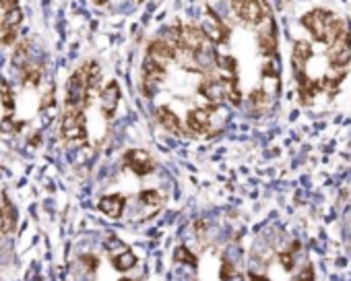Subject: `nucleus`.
<instances>
[{
    "label": "nucleus",
    "instance_id": "obj_8",
    "mask_svg": "<svg viewBox=\"0 0 351 281\" xmlns=\"http://www.w3.org/2000/svg\"><path fill=\"white\" fill-rule=\"evenodd\" d=\"M201 27H203V32H205V36H207V40L211 44H226L230 40V34H232L230 25L211 9H207Z\"/></svg>",
    "mask_w": 351,
    "mask_h": 281
},
{
    "label": "nucleus",
    "instance_id": "obj_18",
    "mask_svg": "<svg viewBox=\"0 0 351 281\" xmlns=\"http://www.w3.org/2000/svg\"><path fill=\"white\" fill-rule=\"evenodd\" d=\"M17 228V209L15 205L5 197L3 207H0V232L3 234H11Z\"/></svg>",
    "mask_w": 351,
    "mask_h": 281
},
{
    "label": "nucleus",
    "instance_id": "obj_3",
    "mask_svg": "<svg viewBox=\"0 0 351 281\" xmlns=\"http://www.w3.org/2000/svg\"><path fill=\"white\" fill-rule=\"evenodd\" d=\"M167 77V66L145 56L143 60V75H141V89L145 97H153L155 91L159 89V85L165 81Z\"/></svg>",
    "mask_w": 351,
    "mask_h": 281
},
{
    "label": "nucleus",
    "instance_id": "obj_10",
    "mask_svg": "<svg viewBox=\"0 0 351 281\" xmlns=\"http://www.w3.org/2000/svg\"><path fill=\"white\" fill-rule=\"evenodd\" d=\"M326 60H328L330 66H349V60H351V36H349V29L343 32L332 44H328Z\"/></svg>",
    "mask_w": 351,
    "mask_h": 281
},
{
    "label": "nucleus",
    "instance_id": "obj_20",
    "mask_svg": "<svg viewBox=\"0 0 351 281\" xmlns=\"http://www.w3.org/2000/svg\"><path fill=\"white\" fill-rule=\"evenodd\" d=\"M298 248H300V242L295 240V242H291L289 248H285V250L279 252V260H281V265H283L285 271H291L293 269V256H295Z\"/></svg>",
    "mask_w": 351,
    "mask_h": 281
},
{
    "label": "nucleus",
    "instance_id": "obj_16",
    "mask_svg": "<svg viewBox=\"0 0 351 281\" xmlns=\"http://www.w3.org/2000/svg\"><path fill=\"white\" fill-rule=\"evenodd\" d=\"M314 58V50L310 42H295L293 44V54H291V64H293V75H304L308 73V62Z\"/></svg>",
    "mask_w": 351,
    "mask_h": 281
},
{
    "label": "nucleus",
    "instance_id": "obj_22",
    "mask_svg": "<svg viewBox=\"0 0 351 281\" xmlns=\"http://www.w3.org/2000/svg\"><path fill=\"white\" fill-rule=\"evenodd\" d=\"M176 260H178V262H186L189 267L197 269V256L186 246H180L178 250H176Z\"/></svg>",
    "mask_w": 351,
    "mask_h": 281
},
{
    "label": "nucleus",
    "instance_id": "obj_5",
    "mask_svg": "<svg viewBox=\"0 0 351 281\" xmlns=\"http://www.w3.org/2000/svg\"><path fill=\"white\" fill-rule=\"evenodd\" d=\"M199 93L207 101V106L213 108V110H217L228 99V87L215 73L205 75V79L199 83Z\"/></svg>",
    "mask_w": 351,
    "mask_h": 281
},
{
    "label": "nucleus",
    "instance_id": "obj_23",
    "mask_svg": "<svg viewBox=\"0 0 351 281\" xmlns=\"http://www.w3.org/2000/svg\"><path fill=\"white\" fill-rule=\"evenodd\" d=\"M293 281H314V267L308 262V265H304L302 267V271L295 275V279Z\"/></svg>",
    "mask_w": 351,
    "mask_h": 281
},
{
    "label": "nucleus",
    "instance_id": "obj_7",
    "mask_svg": "<svg viewBox=\"0 0 351 281\" xmlns=\"http://www.w3.org/2000/svg\"><path fill=\"white\" fill-rule=\"evenodd\" d=\"M213 108L209 106H199V108H193L189 114H186V128L189 132L197 134V136H205V134H211L213 132Z\"/></svg>",
    "mask_w": 351,
    "mask_h": 281
},
{
    "label": "nucleus",
    "instance_id": "obj_11",
    "mask_svg": "<svg viewBox=\"0 0 351 281\" xmlns=\"http://www.w3.org/2000/svg\"><path fill=\"white\" fill-rule=\"evenodd\" d=\"M256 29H258L256 42H258L261 52H263L265 56L277 54V44H279V40H277V25H275L273 17L267 15V17L256 25Z\"/></svg>",
    "mask_w": 351,
    "mask_h": 281
},
{
    "label": "nucleus",
    "instance_id": "obj_13",
    "mask_svg": "<svg viewBox=\"0 0 351 281\" xmlns=\"http://www.w3.org/2000/svg\"><path fill=\"white\" fill-rule=\"evenodd\" d=\"M178 54H180V50L165 38H157V40L149 42V46H147V56L161 62V64H165V66L178 58Z\"/></svg>",
    "mask_w": 351,
    "mask_h": 281
},
{
    "label": "nucleus",
    "instance_id": "obj_21",
    "mask_svg": "<svg viewBox=\"0 0 351 281\" xmlns=\"http://www.w3.org/2000/svg\"><path fill=\"white\" fill-rule=\"evenodd\" d=\"M221 281H244L242 279V275L238 273V269L228 260V258H223V262H221Z\"/></svg>",
    "mask_w": 351,
    "mask_h": 281
},
{
    "label": "nucleus",
    "instance_id": "obj_24",
    "mask_svg": "<svg viewBox=\"0 0 351 281\" xmlns=\"http://www.w3.org/2000/svg\"><path fill=\"white\" fill-rule=\"evenodd\" d=\"M13 9H19V0H0V13H9Z\"/></svg>",
    "mask_w": 351,
    "mask_h": 281
},
{
    "label": "nucleus",
    "instance_id": "obj_2",
    "mask_svg": "<svg viewBox=\"0 0 351 281\" xmlns=\"http://www.w3.org/2000/svg\"><path fill=\"white\" fill-rule=\"evenodd\" d=\"M60 136L71 145H81L87 140L85 110H64L60 120Z\"/></svg>",
    "mask_w": 351,
    "mask_h": 281
},
{
    "label": "nucleus",
    "instance_id": "obj_26",
    "mask_svg": "<svg viewBox=\"0 0 351 281\" xmlns=\"http://www.w3.org/2000/svg\"><path fill=\"white\" fill-rule=\"evenodd\" d=\"M250 281H269L267 277H261V275H254V273H250V277H248Z\"/></svg>",
    "mask_w": 351,
    "mask_h": 281
},
{
    "label": "nucleus",
    "instance_id": "obj_15",
    "mask_svg": "<svg viewBox=\"0 0 351 281\" xmlns=\"http://www.w3.org/2000/svg\"><path fill=\"white\" fill-rule=\"evenodd\" d=\"M155 118H157V122H159L167 132H171V134H176V136L184 134L182 118H180L178 114H176L169 106H159V108L155 110Z\"/></svg>",
    "mask_w": 351,
    "mask_h": 281
},
{
    "label": "nucleus",
    "instance_id": "obj_17",
    "mask_svg": "<svg viewBox=\"0 0 351 281\" xmlns=\"http://www.w3.org/2000/svg\"><path fill=\"white\" fill-rule=\"evenodd\" d=\"M99 211L104 213V215H108V217H112V219H118V217H122V213H124V207H126V199L122 197V195H106V197H101V201H99Z\"/></svg>",
    "mask_w": 351,
    "mask_h": 281
},
{
    "label": "nucleus",
    "instance_id": "obj_6",
    "mask_svg": "<svg viewBox=\"0 0 351 281\" xmlns=\"http://www.w3.org/2000/svg\"><path fill=\"white\" fill-rule=\"evenodd\" d=\"M106 248H108V254H110V260H112L114 269H118V271H130L136 265L134 252L122 240H118L116 236H110L106 240Z\"/></svg>",
    "mask_w": 351,
    "mask_h": 281
},
{
    "label": "nucleus",
    "instance_id": "obj_19",
    "mask_svg": "<svg viewBox=\"0 0 351 281\" xmlns=\"http://www.w3.org/2000/svg\"><path fill=\"white\" fill-rule=\"evenodd\" d=\"M141 203H143L151 213H155V211L161 209L163 199H161V195H159L157 191H143V193H141Z\"/></svg>",
    "mask_w": 351,
    "mask_h": 281
},
{
    "label": "nucleus",
    "instance_id": "obj_28",
    "mask_svg": "<svg viewBox=\"0 0 351 281\" xmlns=\"http://www.w3.org/2000/svg\"><path fill=\"white\" fill-rule=\"evenodd\" d=\"M205 3H207V5L211 7V5H215V3H219V0H205Z\"/></svg>",
    "mask_w": 351,
    "mask_h": 281
},
{
    "label": "nucleus",
    "instance_id": "obj_12",
    "mask_svg": "<svg viewBox=\"0 0 351 281\" xmlns=\"http://www.w3.org/2000/svg\"><path fill=\"white\" fill-rule=\"evenodd\" d=\"M124 166L130 172H134L136 176H141V178L143 176H149L155 170L153 158L147 151H143V149H128L124 154Z\"/></svg>",
    "mask_w": 351,
    "mask_h": 281
},
{
    "label": "nucleus",
    "instance_id": "obj_1",
    "mask_svg": "<svg viewBox=\"0 0 351 281\" xmlns=\"http://www.w3.org/2000/svg\"><path fill=\"white\" fill-rule=\"evenodd\" d=\"M300 21L318 44H326V46L332 44L343 32L349 29L343 19H339L332 11H326V9H314L306 13Z\"/></svg>",
    "mask_w": 351,
    "mask_h": 281
},
{
    "label": "nucleus",
    "instance_id": "obj_29",
    "mask_svg": "<svg viewBox=\"0 0 351 281\" xmlns=\"http://www.w3.org/2000/svg\"><path fill=\"white\" fill-rule=\"evenodd\" d=\"M120 281H134V279H120Z\"/></svg>",
    "mask_w": 351,
    "mask_h": 281
},
{
    "label": "nucleus",
    "instance_id": "obj_14",
    "mask_svg": "<svg viewBox=\"0 0 351 281\" xmlns=\"http://www.w3.org/2000/svg\"><path fill=\"white\" fill-rule=\"evenodd\" d=\"M120 103V85L116 81H110L99 91V110L106 120H112Z\"/></svg>",
    "mask_w": 351,
    "mask_h": 281
},
{
    "label": "nucleus",
    "instance_id": "obj_4",
    "mask_svg": "<svg viewBox=\"0 0 351 281\" xmlns=\"http://www.w3.org/2000/svg\"><path fill=\"white\" fill-rule=\"evenodd\" d=\"M232 11L242 23L250 27H256L269 15L263 0H232Z\"/></svg>",
    "mask_w": 351,
    "mask_h": 281
},
{
    "label": "nucleus",
    "instance_id": "obj_25",
    "mask_svg": "<svg viewBox=\"0 0 351 281\" xmlns=\"http://www.w3.org/2000/svg\"><path fill=\"white\" fill-rule=\"evenodd\" d=\"M83 262H87V265H89V267H87L89 271H95V269H97V258H95V256H91V254H85V256H83Z\"/></svg>",
    "mask_w": 351,
    "mask_h": 281
},
{
    "label": "nucleus",
    "instance_id": "obj_27",
    "mask_svg": "<svg viewBox=\"0 0 351 281\" xmlns=\"http://www.w3.org/2000/svg\"><path fill=\"white\" fill-rule=\"evenodd\" d=\"M91 3H93V5H97V7H104V5H108V3H110V0H91Z\"/></svg>",
    "mask_w": 351,
    "mask_h": 281
},
{
    "label": "nucleus",
    "instance_id": "obj_9",
    "mask_svg": "<svg viewBox=\"0 0 351 281\" xmlns=\"http://www.w3.org/2000/svg\"><path fill=\"white\" fill-rule=\"evenodd\" d=\"M207 36H205V32H203V27L201 25H193V23H189V25H182L180 27V44H178V50H180V54H195V52H199V50H203L205 46H207Z\"/></svg>",
    "mask_w": 351,
    "mask_h": 281
}]
</instances>
